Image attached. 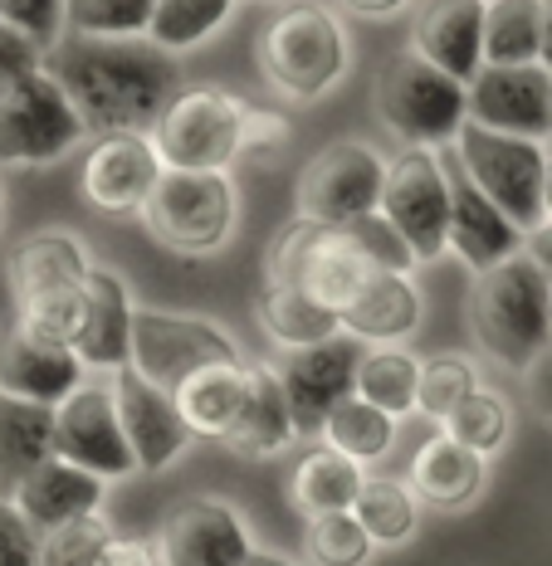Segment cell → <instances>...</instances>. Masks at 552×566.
<instances>
[{"mask_svg":"<svg viewBox=\"0 0 552 566\" xmlns=\"http://www.w3.org/2000/svg\"><path fill=\"white\" fill-rule=\"evenodd\" d=\"M98 566H162V552H157V542H147V537L108 533V542L98 547Z\"/></svg>","mask_w":552,"mask_h":566,"instance_id":"obj_47","label":"cell"},{"mask_svg":"<svg viewBox=\"0 0 552 566\" xmlns=\"http://www.w3.org/2000/svg\"><path fill=\"white\" fill-rule=\"evenodd\" d=\"M113 391H117V416H123L127 444H133L137 469L157 474V469L176 464L186 454V444L196 440L191 424L181 420V406H176V391L147 381L143 371L123 367L113 371Z\"/></svg>","mask_w":552,"mask_h":566,"instance_id":"obj_18","label":"cell"},{"mask_svg":"<svg viewBox=\"0 0 552 566\" xmlns=\"http://www.w3.org/2000/svg\"><path fill=\"white\" fill-rule=\"evenodd\" d=\"M137 220L176 254H220L240 226V191L230 171H167Z\"/></svg>","mask_w":552,"mask_h":566,"instance_id":"obj_5","label":"cell"},{"mask_svg":"<svg viewBox=\"0 0 552 566\" xmlns=\"http://www.w3.org/2000/svg\"><path fill=\"white\" fill-rule=\"evenodd\" d=\"M44 69L59 78L69 103L79 108L93 137L108 133H152L167 103L181 93L176 54L157 50L152 40H84L64 34Z\"/></svg>","mask_w":552,"mask_h":566,"instance_id":"obj_1","label":"cell"},{"mask_svg":"<svg viewBox=\"0 0 552 566\" xmlns=\"http://www.w3.org/2000/svg\"><path fill=\"white\" fill-rule=\"evenodd\" d=\"M250 396V361H226V367H206L196 371L186 386H176V406L181 420L191 424L196 440H226L244 410Z\"/></svg>","mask_w":552,"mask_h":566,"instance_id":"obj_30","label":"cell"},{"mask_svg":"<svg viewBox=\"0 0 552 566\" xmlns=\"http://www.w3.org/2000/svg\"><path fill=\"white\" fill-rule=\"evenodd\" d=\"M113 527L103 517H84V523L64 527V533L44 537V566H98V547L108 542Z\"/></svg>","mask_w":552,"mask_h":566,"instance_id":"obj_43","label":"cell"},{"mask_svg":"<svg viewBox=\"0 0 552 566\" xmlns=\"http://www.w3.org/2000/svg\"><path fill=\"white\" fill-rule=\"evenodd\" d=\"M226 361H244L235 337L210 317L196 313H167V308H137L133 323V371H143L147 381L186 386L196 371L226 367Z\"/></svg>","mask_w":552,"mask_h":566,"instance_id":"obj_12","label":"cell"},{"mask_svg":"<svg viewBox=\"0 0 552 566\" xmlns=\"http://www.w3.org/2000/svg\"><path fill=\"white\" fill-rule=\"evenodd\" d=\"M538 64L552 74V0H543V59Z\"/></svg>","mask_w":552,"mask_h":566,"instance_id":"obj_51","label":"cell"},{"mask_svg":"<svg viewBox=\"0 0 552 566\" xmlns=\"http://www.w3.org/2000/svg\"><path fill=\"white\" fill-rule=\"evenodd\" d=\"M303 547H309L313 566H367L377 542L367 537L357 513H327V517H309Z\"/></svg>","mask_w":552,"mask_h":566,"instance_id":"obj_40","label":"cell"},{"mask_svg":"<svg viewBox=\"0 0 552 566\" xmlns=\"http://www.w3.org/2000/svg\"><path fill=\"white\" fill-rule=\"evenodd\" d=\"M323 444L337 454H347V459H357V464H377V459H386L396 444V420L372 406V400L347 396L343 406L327 416Z\"/></svg>","mask_w":552,"mask_h":566,"instance_id":"obj_35","label":"cell"},{"mask_svg":"<svg viewBox=\"0 0 552 566\" xmlns=\"http://www.w3.org/2000/svg\"><path fill=\"white\" fill-rule=\"evenodd\" d=\"M88 137L50 69L0 88V167H50Z\"/></svg>","mask_w":552,"mask_h":566,"instance_id":"obj_8","label":"cell"},{"mask_svg":"<svg viewBox=\"0 0 552 566\" xmlns=\"http://www.w3.org/2000/svg\"><path fill=\"white\" fill-rule=\"evenodd\" d=\"M548 317H552V308H548Z\"/></svg>","mask_w":552,"mask_h":566,"instance_id":"obj_55","label":"cell"},{"mask_svg":"<svg viewBox=\"0 0 552 566\" xmlns=\"http://www.w3.org/2000/svg\"><path fill=\"white\" fill-rule=\"evenodd\" d=\"M103 493H108V479L88 474V469L69 464V459H50L15 489V509L40 527V537L64 533V527L84 523V517H98Z\"/></svg>","mask_w":552,"mask_h":566,"instance_id":"obj_23","label":"cell"},{"mask_svg":"<svg viewBox=\"0 0 552 566\" xmlns=\"http://www.w3.org/2000/svg\"><path fill=\"white\" fill-rule=\"evenodd\" d=\"M455 157H460V171L494 200L523 234L548 226V210H543L548 147L543 142L489 133V127H479V123H465L460 137H455Z\"/></svg>","mask_w":552,"mask_h":566,"instance_id":"obj_6","label":"cell"},{"mask_svg":"<svg viewBox=\"0 0 552 566\" xmlns=\"http://www.w3.org/2000/svg\"><path fill=\"white\" fill-rule=\"evenodd\" d=\"M93 274V259L84 250L79 234L64 230H44L20 240L6 259V279H10V298H34V293H54V289H84Z\"/></svg>","mask_w":552,"mask_h":566,"instance_id":"obj_26","label":"cell"},{"mask_svg":"<svg viewBox=\"0 0 552 566\" xmlns=\"http://www.w3.org/2000/svg\"><path fill=\"white\" fill-rule=\"evenodd\" d=\"M372 108L402 147H455L469 123V84L426 64L416 50H402L382 64L372 84Z\"/></svg>","mask_w":552,"mask_h":566,"instance_id":"obj_4","label":"cell"},{"mask_svg":"<svg viewBox=\"0 0 552 566\" xmlns=\"http://www.w3.org/2000/svg\"><path fill=\"white\" fill-rule=\"evenodd\" d=\"M426 303L410 274H372L362 283V293L352 298V308L343 313V333L357 342H377V347H396L420 327Z\"/></svg>","mask_w":552,"mask_h":566,"instance_id":"obj_27","label":"cell"},{"mask_svg":"<svg viewBox=\"0 0 552 566\" xmlns=\"http://www.w3.org/2000/svg\"><path fill=\"white\" fill-rule=\"evenodd\" d=\"M293 440H299V424H293V410H289V396H284L274 361H250V396H244L235 430L220 444L240 459H274Z\"/></svg>","mask_w":552,"mask_h":566,"instance_id":"obj_25","label":"cell"},{"mask_svg":"<svg viewBox=\"0 0 552 566\" xmlns=\"http://www.w3.org/2000/svg\"><path fill=\"white\" fill-rule=\"evenodd\" d=\"M420 367H426V361L410 357L406 347H367L362 352V367H357V396L372 400L377 410H386L392 420H402L416 410Z\"/></svg>","mask_w":552,"mask_h":566,"instance_id":"obj_34","label":"cell"},{"mask_svg":"<svg viewBox=\"0 0 552 566\" xmlns=\"http://www.w3.org/2000/svg\"><path fill=\"white\" fill-rule=\"evenodd\" d=\"M0 25H6V15H0Z\"/></svg>","mask_w":552,"mask_h":566,"instance_id":"obj_54","label":"cell"},{"mask_svg":"<svg viewBox=\"0 0 552 566\" xmlns=\"http://www.w3.org/2000/svg\"><path fill=\"white\" fill-rule=\"evenodd\" d=\"M552 279L533 254H513L509 264L485 269L469 283V333L479 352L509 371H528V361L552 342Z\"/></svg>","mask_w":552,"mask_h":566,"instance_id":"obj_2","label":"cell"},{"mask_svg":"<svg viewBox=\"0 0 552 566\" xmlns=\"http://www.w3.org/2000/svg\"><path fill=\"white\" fill-rule=\"evenodd\" d=\"M357 523L367 527V537L377 547H406L420 527V499L406 479H386V474H367L357 493Z\"/></svg>","mask_w":552,"mask_h":566,"instance_id":"obj_33","label":"cell"},{"mask_svg":"<svg viewBox=\"0 0 552 566\" xmlns=\"http://www.w3.org/2000/svg\"><path fill=\"white\" fill-rule=\"evenodd\" d=\"M450 171L430 147H402L386 161L382 186V216L406 234L420 264H436L450 250Z\"/></svg>","mask_w":552,"mask_h":566,"instance_id":"obj_11","label":"cell"},{"mask_svg":"<svg viewBox=\"0 0 552 566\" xmlns=\"http://www.w3.org/2000/svg\"><path fill=\"white\" fill-rule=\"evenodd\" d=\"M343 6L352 10V15H372V20H382V15H396V10L410 6V0H343Z\"/></svg>","mask_w":552,"mask_h":566,"instance_id":"obj_49","label":"cell"},{"mask_svg":"<svg viewBox=\"0 0 552 566\" xmlns=\"http://www.w3.org/2000/svg\"><path fill=\"white\" fill-rule=\"evenodd\" d=\"M475 391H485V386H479V367H475V361L460 357V352H440V357H430L426 367H420L416 410L426 420L445 424Z\"/></svg>","mask_w":552,"mask_h":566,"instance_id":"obj_38","label":"cell"},{"mask_svg":"<svg viewBox=\"0 0 552 566\" xmlns=\"http://www.w3.org/2000/svg\"><path fill=\"white\" fill-rule=\"evenodd\" d=\"M162 176H167V161H162L152 133H108L93 137V147L84 151L79 191L103 216H143Z\"/></svg>","mask_w":552,"mask_h":566,"instance_id":"obj_15","label":"cell"},{"mask_svg":"<svg viewBox=\"0 0 552 566\" xmlns=\"http://www.w3.org/2000/svg\"><path fill=\"white\" fill-rule=\"evenodd\" d=\"M244 566H299V562L279 557V552H264V547H254V557H250V562H244Z\"/></svg>","mask_w":552,"mask_h":566,"instance_id":"obj_52","label":"cell"},{"mask_svg":"<svg viewBox=\"0 0 552 566\" xmlns=\"http://www.w3.org/2000/svg\"><path fill=\"white\" fill-rule=\"evenodd\" d=\"M250 103L216 84H186L152 127L167 171H230L240 161V133Z\"/></svg>","mask_w":552,"mask_h":566,"instance_id":"obj_7","label":"cell"},{"mask_svg":"<svg viewBox=\"0 0 552 566\" xmlns=\"http://www.w3.org/2000/svg\"><path fill=\"white\" fill-rule=\"evenodd\" d=\"M406 483L416 489V499L436 513H465L469 503H479L489 483V459L465 450L450 434H430L416 454H410V474Z\"/></svg>","mask_w":552,"mask_h":566,"instance_id":"obj_24","label":"cell"},{"mask_svg":"<svg viewBox=\"0 0 552 566\" xmlns=\"http://www.w3.org/2000/svg\"><path fill=\"white\" fill-rule=\"evenodd\" d=\"M254 317H260V333L274 342L279 352L313 347V342H327L343 333V317L333 308H323L299 283H279V279L260 283V293H254Z\"/></svg>","mask_w":552,"mask_h":566,"instance_id":"obj_28","label":"cell"},{"mask_svg":"<svg viewBox=\"0 0 552 566\" xmlns=\"http://www.w3.org/2000/svg\"><path fill=\"white\" fill-rule=\"evenodd\" d=\"M54 459V406L0 396V499H15L40 464Z\"/></svg>","mask_w":552,"mask_h":566,"instance_id":"obj_29","label":"cell"},{"mask_svg":"<svg viewBox=\"0 0 552 566\" xmlns=\"http://www.w3.org/2000/svg\"><path fill=\"white\" fill-rule=\"evenodd\" d=\"M293 142V127L279 108H250L244 113V133H240V161H274Z\"/></svg>","mask_w":552,"mask_h":566,"instance_id":"obj_46","label":"cell"},{"mask_svg":"<svg viewBox=\"0 0 552 566\" xmlns=\"http://www.w3.org/2000/svg\"><path fill=\"white\" fill-rule=\"evenodd\" d=\"M528 254L543 264V274L552 279V226H543V230H533L528 234Z\"/></svg>","mask_w":552,"mask_h":566,"instance_id":"obj_50","label":"cell"},{"mask_svg":"<svg viewBox=\"0 0 552 566\" xmlns=\"http://www.w3.org/2000/svg\"><path fill=\"white\" fill-rule=\"evenodd\" d=\"M352 234V244L362 250V259H367L372 269H382V274H410V269L420 264L416 250L406 244V234L392 226V220L382 216V210H372V216L352 220V226H343Z\"/></svg>","mask_w":552,"mask_h":566,"instance_id":"obj_42","label":"cell"},{"mask_svg":"<svg viewBox=\"0 0 552 566\" xmlns=\"http://www.w3.org/2000/svg\"><path fill=\"white\" fill-rule=\"evenodd\" d=\"M162 566H244L254 537L244 513L226 499H186L157 527Z\"/></svg>","mask_w":552,"mask_h":566,"instance_id":"obj_16","label":"cell"},{"mask_svg":"<svg viewBox=\"0 0 552 566\" xmlns=\"http://www.w3.org/2000/svg\"><path fill=\"white\" fill-rule=\"evenodd\" d=\"M410 50L469 84L485 69V0H426L410 20Z\"/></svg>","mask_w":552,"mask_h":566,"instance_id":"obj_20","label":"cell"},{"mask_svg":"<svg viewBox=\"0 0 552 566\" xmlns=\"http://www.w3.org/2000/svg\"><path fill=\"white\" fill-rule=\"evenodd\" d=\"M382 186H386L382 151L362 137H337L319 157H309V167L299 171V186H293V200H299L303 220L343 230L352 220L382 210Z\"/></svg>","mask_w":552,"mask_h":566,"instance_id":"obj_10","label":"cell"},{"mask_svg":"<svg viewBox=\"0 0 552 566\" xmlns=\"http://www.w3.org/2000/svg\"><path fill=\"white\" fill-rule=\"evenodd\" d=\"M469 123L528 142L552 137V74L543 64H485L469 78Z\"/></svg>","mask_w":552,"mask_h":566,"instance_id":"obj_17","label":"cell"},{"mask_svg":"<svg viewBox=\"0 0 552 566\" xmlns=\"http://www.w3.org/2000/svg\"><path fill=\"white\" fill-rule=\"evenodd\" d=\"M157 0H64V34L84 40H147Z\"/></svg>","mask_w":552,"mask_h":566,"instance_id":"obj_37","label":"cell"},{"mask_svg":"<svg viewBox=\"0 0 552 566\" xmlns=\"http://www.w3.org/2000/svg\"><path fill=\"white\" fill-rule=\"evenodd\" d=\"M362 483H367V474H362L357 459L327 450V444H313L289 479V503H293V513H303V523L309 517H327V513H352Z\"/></svg>","mask_w":552,"mask_h":566,"instance_id":"obj_31","label":"cell"},{"mask_svg":"<svg viewBox=\"0 0 552 566\" xmlns=\"http://www.w3.org/2000/svg\"><path fill=\"white\" fill-rule=\"evenodd\" d=\"M543 210H548V226H552V157H548V191H543Z\"/></svg>","mask_w":552,"mask_h":566,"instance_id":"obj_53","label":"cell"},{"mask_svg":"<svg viewBox=\"0 0 552 566\" xmlns=\"http://www.w3.org/2000/svg\"><path fill=\"white\" fill-rule=\"evenodd\" d=\"M133 323H137V303L123 274L93 264L88 274V317L74 337V352L88 371H123L133 367Z\"/></svg>","mask_w":552,"mask_h":566,"instance_id":"obj_22","label":"cell"},{"mask_svg":"<svg viewBox=\"0 0 552 566\" xmlns=\"http://www.w3.org/2000/svg\"><path fill=\"white\" fill-rule=\"evenodd\" d=\"M377 269L362 259V250L352 244L347 230H327V226H313V220H293V226L269 244L264 254V279H279V283H299L303 293L333 308L343 317L352 308V298L362 293Z\"/></svg>","mask_w":552,"mask_h":566,"instance_id":"obj_9","label":"cell"},{"mask_svg":"<svg viewBox=\"0 0 552 566\" xmlns=\"http://www.w3.org/2000/svg\"><path fill=\"white\" fill-rule=\"evenodd\" d=\"M362 342L337 333L327 342H313V347H293L274 357V371L284 381L293 424H299V440L303 434H323L327 416L343 406L347 396H357V367H362Z\"/></svg>","mask_w":552,"mask_h":566,"instance_id":"obj_14","label":"cell"},{"mask_svg":"<svg viewBox=\"0 0 552 566\" xmlns=\"http://www.w3.org/2000/svg\"><path fill=\"white\" fill-rule=\"evenodd\" d=\"M455 200H450V254L460 259L469 274H485V269L509 264L513 254L528 250V234L513 226L509 216L479 191L475 181L460 171L450 176Z\"/></svg>","mask_w":552,"mask_h":566,"instance_id":"obj_21","label":"cell"},{"mask_svg":"<svg viewBox=\"0 0 552 566\" xmlns=\"http://www.w3.org/2000/svg\"><path fill=\"white\" fill-rule=\"evenodd\" d=\"M88 317V283L84 289H54V293H34V298L15 303V323L34 337H50V342H69L74 347L79 327Z\"/></svg>","mask_w":552,"mask_h":566,"instance_id":"obj_41","label":"cell"},{"mask_svg":"<svg viewBox=\"0 0 552 566\" xmlns=\"http://www.w3.org/2000/svg\"><path fill=\"white\" fill-rule=\"evenodd\" d=\"M88 381V367L69 342L34 337L20 323L0 333V396L34 400V406H64Z\"/></svg>","mask_w":552,"mask_h":566,"instance_id":"obj_19","label":"cell"},{"mask_svg":"<svg viewBox=\"0 0 552 566\" xmlns=\"http://www.w3.org/2000/svg\"><path fill=\"white\" fill-rule=\"evenodd\" d=\"M54 454L98 479L137 474V459H133V444H127L123 416H117V391L108 371L88 376L64 406H54Z\"/></svg>","mask_w":552,"mask_h":566,"instance_id":"obj_13","label":"cell"},{"mask_svg":"<svg viewBox=\"0 0 552 566\" xmlns=\"http://www.w3.org/2000/svg\"><path fill=\"white\" fill-rule=\"evenodd\" d=\"M543 59V0H485V64L519 69Z\"/></svg>","mask_w":552,"mask_h":566,"instance_id":"obj_32","label":"cell"},{"mask_svg":"<svg viewBox=\"0 0 552 566\" xmlns=\"http://www.w3.org/2000/svg\"><path fill=\"white\" fill-rule=\"evenodd\" d=\"M523 391H528V406H533L543 420H552V342H548L543 352H538L533 361H528Z\"/></svg>","mask_w":552,"mask_h":566,"instance_id":"obj_48","label":"cell"},{"mask_svg":"<svg viewBox=\"0 0 552 566\" xmlns=\"http://www.w3.org/2000/svg\"><path fill=\"white\" fill-rule=\"evenodd\" d=\"M0 15L6 25L25 30L44 54L64 40V0H0Z\"/></svg>","mask_w":552,"mask_h":566,"instance_id":"obj_44","label":"cell"},{"mask_svg":"<svg viewBox=\"0 0 552 566\" xmlns=\"http://www.w3.org/2000/svg\"><path fill=\"white\" fill-rule=\"evenodd\" d=\"M0 566H44V537L15 499H0Z\"/></svg>","mask_w":552,"mask_h":566,"instance_id":"obj_45","label":"cell"},{"mask_svg":"<svg viewBox=\"0 0 552 566\" xmlns=\"http://www.w3.org/2000/svg\"><path fill=\"white\" fill-rule=\"evenodd\" d=\"M269 88L293 103H319L347 78L352 44L347 30L323 0H289L264 20L254 40Z\"/></svg>","mask_w":552,"mask_h":566,"instance_id":"obj_3","label":"cell"},{"mask_svg":"<svg viewBox=\"0 0 552 566\" xmlns=\"http://www.w3.org/2000/svg\"><path fill=\"white\" fill-rule=\"evenodd\" d=\"M440 430L450 434V440H460L465 450L494 459L503 444H509V434H513V410H509V400L494 396V391H475L450 420L440 424Z\"/></svg>","mask_w":552,"mask_h":566,"instance_id":"obj_39","label":"cell"},{"mask_svg":"<svg viewBox=\"0 0 552 566\" xmlns=\"http://www.w3.org/2000/svg\"><path fill=\"white\" fill-rule=\"evenodd\" d=\"M230 15H235V0H157L147 40L167 54H181L206 44L216 30H226Z\"/></svg>","mask_w":552,"mask_h":566,"instance_id":"obj_36","label":"cell"}]
</instances>
